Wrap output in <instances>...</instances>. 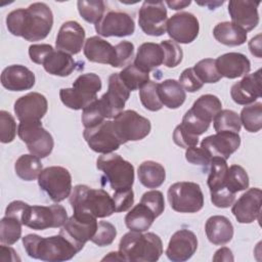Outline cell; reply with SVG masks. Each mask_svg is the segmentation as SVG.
Wrapping results in <instances>:
<instances>
[{
	"label": "cell",
	"mask_w": 262,
	"mask_h": 262,
	"mask_svg": "<svg viewBox=\"0 0 262 262\" xmlns=\"http://www.w3.org/2000/svg\"><path fill=\"white\" fill-rule=\"evenodd\" d=\"M205 231L209 242L215 246H223L229 243L233 236L232 223L222 215L211 216L206 221Z\"/></svg>",
	"instance_id": "28"
},
{
	"label": "cell",
	"mask_w": 262,
	"mask_h": 262,
	"mask_svg": "<svg viewBox=\"0 0 262 262\" xmlns=\"http://www.w3.org/2000/svg\"><path fill=\"white\" fill-rule=\"evenodd\" d=\"M221 110L222 103L216 95L204 94L193 102L189 111L198 119L210 124Z\"/></svg>",
	"instance_id": "36"
},
{
	"label": "cell",
	"mask_w": 262,
	"mask_h": 262,
	"mask_svg": "<svg viewBox=\"0 0 262 262\" xmlns=\"http://www.w3.org/2000/svg\"><path fill=\"white\" fill-rule=\"evenodd\" d=\"M69 198L74 213L87 214L95 218L110 217L115 213L113 198L102 188L95 189L85 184H78Z\"/></svg>",
	"instance_id": "4"
},
{
	"label": "cell",
	"mask_w": 262,
	"mask_h": 262,
	"mask_svg": "<svg viewBox=\"0 0 262 262\" xmlns=\"http://www.w3.org/2000/svg\"><path fill=\"white\" fill-rule=\"evenodd\" d=\"M262 191L258 187L249 188L233 202L231 213L238 223L248 224L260 219Z\"/></svg>",
	"instance_id": "18"
},
{
	"label": "cell",
	"mask_w": 262,
	"mask_h": 262,
	"mask_svg": "<svg viewBox=\"0 0 262 262\" xmlns=\"http://www.w3.org/2000/svg\"><path fill=\"white\" fill-rule=\"evenodd\" d=\"M230 96L235 103L242 105L254 103L261 97V69L234 83L230 89Z\"/></svg>",
	"instance_id": "24"
},
{
	"label": "cell",
	"mask_w": 262,
	"mask_h": 262,
	"mask_svg": "<svg viewBox=\"0 0 262 262\" xmlns=\"http://www.w3.org/2000/svg\"><path fill=\"white\" fill-rule=\"evenodd\" d=\"M137 175L140 183L147 188H158L166 179L165 168L155 161L142 162L138 167Z\"/></svg>",
	"instance_id": "35"
},
{
	"label": "cell",
	"mask_w": 262,
	"mask_h": 262,
	"mask_svg": "<svg viewBox=\"0 0 262 262\" xmlns=\"http://www.w3.org/2000/svg\"><path fill=\"white\" fill-rule=\"evenodd\" d=\"M178 82L181 84V86L184 88V90H186L188 92H195V91L200 90L204 85V83L194 74L192 68L185 69L181 73Z\"/></svg>",
	"instance_id": "55"
},
{
	"label": "cell",
	"mask_w": 262,
	"mask_h": 262,
	"mask_svg": "<svg viewBox=\"0 0 262 262\" xmlns=\"http://www.w3.org/2000/svg\"><path fill=\"white\" fill-rule=\"evenodd\" d=\"M216 132L238 133L242 128L239 116L232 110H221L213 119Z\"/></svg>",
	"instance_id": "42"
},
{
	"label": "cell",
	"mask_w": 262,
	"mask_h": 262,
	"mask_svg": "<svg viewBox=\"0 0 262 262\" xmlns=\"http://www.w3.org/2000/svg\"><path fill=\"white\" fill-rule=\"evenodd\" d=\"M185 159L187 162H189L191 164L204 166L206 168L210 165L212 157L203 147L191 146V147L186 148Z\"/></svg>",
	"instance_id": "54"
},
{
	"label": "cell",
	"mask_w": 262,
	"mask_h": 262,
	"mask_svg": "<svg viewBox=\"0 0 262 262\" xmlns=\"http://www.w3.org/2000/svg\"><path fill=\"white\" fill-rule=\"evenodd\" d=\"M113 122L122 144L143 139L151 129L150 121L133 110L123 111L114 118Z\"/></svg>",
	"instance_id": "11"
},
{
	"label": "cell",
	"mask_w": 262,
	"mask_h": 262,
	"mask_svg": "<svg viewBox=\"0 0 262 262\" xmlns=\"http://www.w3.org/2000/svg\"><path fill=\"white\" fill-rule=\"evenodd\" d=\"M241 145V136L234 132H217L214 135L205 137L201 142V147L214 157H219L224 160L237 150Z\"/></svg>",
	"instance_id": "21"
},
{
	"label": "cell",
	"mask_w": 262,
	"mask_h": 262,
	"mask_svg": "<svg viewBox=\"0 0 262 262\" xmlns=\"http://www.w3.org/2000/svg\"><path fill=\"white\" fill-rule=\"evenodd\" d=\"M78 11L81 17L90 24H98L104 15L105 5L101 0H79Z\"/></svg>",
	"instance_id": "41"
},
{
	"label": "cell",
	"mask_w": 262,
	"mask_h": 262,
	"mask_svg": "<svg viewBox=\"0 0 262 262\" xmlns=\"http://www.w3.org/2000/svg\"><path fill=\"white\" fill-rule=\"evenodd\" d=\"M16 175L25 181H33L41 173L42 163L40 158L34 155H21L14 164Z\"/></svg>",
	"instance_id": "37"
},
{
	"label": "cell",
	"mask_w": 262,
	"mask_h": 262,
	"mask_svg": "<svg viewBox=\"0 0 262 262\" xmlns=\"http://www.w3.org/2000/svg\"><path fill=\"white\" fill-rule=\"evenodd\" d=\"M23 245L31 258L48 262L71 260L80 252L60 233L48 237L30 233L23 237Z\"/></svg>",
	"instance_id": "2"
},
{
	"label": "cell",
	"mask_w": 262,
	"mask_h": 262,
	"mask_svg": "<svg viewBox=\"0 0 262 262\" xmlns=\"http://www.w3.org/2000/svg\"><path fill=\"white\" fill-rule=\"evenodd\" d=\"M83 52L91 62L113 66L115 60V46L98 36L89 37L85 41Z\"/></svg>",
	"instance_id": "27"
},
{
	"label": "cell",
	"mask_w": 262,
	"mask_h": 262,
	"mask_svg": "<svg viewBox=\"0 0 262 262\" xmlns=\"http://www.w3.org/2000/svg\"><path fill=\"white\" fill-rule=\"evenodd\" d=\"M95 31L102 37H126L133 35L135 31L134 19L124 11L111 10L101 20L95 25Z\"/></svg>",
	"instance_id": "17"
},
{
	"label": "cell",
	"mask_w": 262,
	"mask_h": 262,
	"mask_svg": "<svg viewBox=\"0 0 262 262\" xmlns=\"http://www.w3.org/2000/svg\"><path fill=\"white\" fill-rule=\"evenodd\" d=\"M46 97L39 92H30L14 102V114L19 122H38L47 113Z\"/></svg>",
	"instance_id": "19"
},
{
	"label": "cell",
	"mask_w": 262,
	"mask_h": 262,
	"mask_svg": "<svg viewBox=\"0 0 262 262\" xmlns=\"http://www.w3.org/2000/svg\"><path fill=\"white\" fill-rule=\"evenodd\" d=\"M0 260L14 262V261H20V258L17 256V253L12 248L2 244L0 246Z\"/></svg>",
	"instance_id": "58"
},
{
	"label": "cell",
	"mask_w": 262,
	"mask_h": 262,
	"mask_svg": "<svg viewBox=\"0 0 262 262\" xmlns=\"http://www.w3.org/2000/svg\"><path fill=\"white\" fill-rule=\"evenodd\" d=\"M119 252L124 261L156 262L163 254V243L154 232L142 233L130 230L122 236Z\"/></svg>",
	"instance_id": "3"
},
{
	"label": "cell",
	"mask_w": 262,
	"mask_h": 262,
	"mask_svg": "<svg viewBox=\"0 0 262 262\" xmlns=\"http://www.w3.org/2000/svg\"><path fill=\"white\" fill-rule=\"evenodd\" d=\"M214 261H233L232 252L230 249L223 247L215 252V255L213 257Z\"/></svg>",
	"instance_id": "59"
},
{
	"label": "cell",
	"mask_w": 262,
	"mask_h": 262,
	"mask_svg": "<svg viewBox=\"0 0 262 262\" xmlns=\"http://www.w3.org/2000/svg\"><path fill=\"white\" fill-rule=\"evenodd\" d=\"M68 220L67 210L61 205L30 206L26 208L21 223L35 230L57 228L63 226Z\"/></svg>",
	"instance_id": "8"
},
{
	"label": "cell",
	"mask_w": 262,
	"mask_h": 262,
	"mask_svg": "<svg viewBox=\"0 0 262 262\" xmlns=\"http://www.w3.org/2000/svg\"><path fill=\"white\" fill-rule=\"evenodd\" d=\"M35 74L21 64L8 66L1 74V84L9 91L30 90L35 85Z\"/></svg>",
	"instance_id": "26"
},
{
	"label": "cell",
	"mask_w": 262,
	"mask_h": 262,
	"mask_svg": "<svg viewBox=\"0 0 262 262\" xmlns=\"http://www.w3.org/2000/svg\"><path fill=\"white\" fill-rule=\"evenodd\" d=\"M215 64L221 77L235 79L246 76L251 71V62L249 58L239 52H228L218 56Z\"/></svg>",
	"instance_id": "25"
},
{
	"label": "cell",
	"mask_w": 262,
	"mask_h": 262,
	"mask_svg": "<svg viewBox=\"0 0 262 262\" xmlns=\"http://www.w3.org/2000/svg\"><path fill=\"white\" fill-rule=\"evenodd\" d=\"M241 123L251 133H256L262 128V103L254 102L246 105L241 112Z\"/></svg>",
	"instance_id": "38"
},
{
	"label": "cell",
	"mask_w": 262,
	"mask_h": 262,
	"mask_svg": "<svg viewBox=\"0 0 262 262\" xmlns=\"http://www.w3.org/2000/svg\"><path fill=\"white\" fill-rule=\"evenodd\" d=\"M199 31V20L196 16L190 12L182 11L175 13L167 21L166 32L176 43H191L196 39Z\"/></svg>",
	"instance_id": "16"
},
{
	"label": "cell",
	"mask_w": 262,
	"mask_h": 262,
	"mask_svg": "<svg viewBox=\"0 0 262 262\" xmlns=\"http://www.w3.org/2000/svg\"><path fill=\"white\" fill-rule=\"evenodd\" d=\"M53 26V13L43 2H35L28 8H17L6 16V27L13 36L34 42L45 39Z\"/></svg>",
	"instance_id": "1"
},
{
	"label": "cell",
	"mask_w": 262,
	"mask_h": 262,
	"mask_svg": "<svg viewBox=\"0 0 262 262\" xmlns=\"http://www.w3.org/2000/svg\"><path fill=\"white\" fill-rule=\"evenodd\" d=\"M179 125L187 133L196 137L204 134L210 127L209 123H206L198 119L189 110L184 114L182 118V122Z\"/></svg>",
	"instance_id": "49"
},
{
	"label": "cell",
	"mask_w": 262,
	"mask_h": 262,
	"mask_svg": "<svg viewBox=\"0 0 262 262\" xmlns=\"http://www.w3.org/2000/svg\"><path fill=\"white\" fill-rule=\"evenodd\" d=\"M97 220L95 217L87 214L74 213L61 226L59 231L69 239L79 251H81L88 241H91L97 229Z\"/></svg>",
	"instance_id": "13"
},
{
	"label": "cell",
	"mask_w": 262,
	"mask_h": 262,
	"mask_svg": "<svg viewBox=\"0 0 262 262\" xmlns=\"http://www.w3.org/2000/svg\"><path fill=\"white\" fill-rule=\"evenodd\" d=\"M228 165L226 163V160L219 157L212 158L210 163V172L207 180L211 196L222 193H231L226 189L224 185Z\"/></svg>",
	"instance_id": "33"
},
{
	"label": "cell",
	"mask_w": 262,
	"mask_h": 262,
	"mask_svg": "<svg viewBox=\"0 0 262 262\" xmlns=\"http://www.w3.org/2000/svg\"><path fill=\"white\" fill-rule=\"evenodd\" d=\"M134 57V45L129 41H122L115 45V60L112 67L122 68L130 64Z\"/></svg>",
	"instance_id": "50"
},
{
	"label": "cell",
	"mask_w": 262,
	"mask_h": 262,
	"mask_svg": "<svg viewBox=\"0 0 262 262\" xmlns=\"http://www.w3.org/2000/svg\"><path fill=\"white\" fill-rule=\"evenodd\" d=\"M101 87L102 84L98 75L94 73L82 74L75 80L72 88L59 90V97L69 108L84 110L97 99V92L101 90Z\"/></svg>",
	"instance_id": "5"
},
{
	"label": "cell",
	"mask_w": 262,
	"mask_h": 262,
	"mask_svg": "<svg viewBox=\"0 0 262 262\" xmlns=\"http://www.w3.org/2000/svg\"><path fill=\"white\" fill-rule=\"evenodd\" d=\"M38 184L54 203H59L72 192V176L68 169L60 166H50L41 171Z\"/></svg>",
	"instance_id": "9"
},
{
	"label": "cell",
	"mask_w": 262,
	"mask_h": 262,
	"mask_svg": "<svg viewBox=\"0 0 262 262\" xmlns=\"http://www.w3.org/2000/svg\"><path fill=\"white\" fill-rule=\"evenodd\" d=\"M83 136L93 151L102 155L114 152L122 145L115 130L114 122L110 120H104L91 128H85Z\"/></svg>",
	"instance_id": "12"
},
{
	"label": "cell",
	"mask_w": 262,
	"mask_h": 262,
	"mask_svg": "<svg viewBox=\"0 0 262 262\" xmlns=\"http://www.w3.org/2000/svg\"><path fill=\"white\" fill-rule=\"evenodd\" d=\"M155 213L143 203L135 205L125 216V224L131 231H146L156 219Z\"/></svg>",
	"instance_id": "32"
},
{
	"label": "cell",
	"mask_w": 262,
	"mask_h": 262,
	"mask_svg": "<svg viewBox=\"0 0 262 262\" xmlns=\"http://www.w3.org/2000/svg\"><path fill=\"white\" fill-rule=\"evenodd\" d=\"M117 235L116 227L107 221H99L95 234L92 236L91 242L99 247L111 245Z\"/></svg>",
	"instance_id": "47"
},
{
	"label": "cell",
	"mask_w": 262,
	"mask_h": 262,
	"mask_svg": "<svg viewBox=\"0 0 262 262\" xmlns=\"http://www.w3.org/2000/svg\"><path fill=\"white\" fill-rule=\"evenodd\" d=\"M167 195L171 208L179 213H196L204 207V194L200 184L195 182L173 183Z\"/></svg>",
	"instance_id": "7"
},
{
	"label": "cell",
	"mask_w": 262,
	"mask_h": 262,
	"mask_svg": "<svg viewBox=\"0 0 262 262\" xmlns=\"http://www.w3.org/2000/svg\"><path fill=\"white\" fill-rule=\"evenodd\" d=\"M224 3V1H210V2H196V4L199 5H203V6H209L210 9H215L216 7H218L219 5H222Z\"/></svg>",
	"instance_id": "63"
},
{
	"label": "cell",
	"mask_w": 262,
	"mask_h": 262,
	"mask_svg": "<svg viewBox=\"0 0 262 262\" xmlns=\"http://www.w3.org/2000/svg\"><path fill=\"white\" fill-rule=\"evenodd\" d=\"M192 70L203 83H217L222 78L216 69L215 59L213 58L200 60L193 66Z\"/></svg>",
	"instance_id": "45"
},
{
	"label": "cell",
	"mask_w": 262,
	"mask_h": 262,
	"mask_svg": "<svg viewBox=\"0 0 262 262\" xmlns=\"http://www.w3.org/2000/svg\"><path fill=\"white\" fill-rule=\"evenodd\" d=\"M81 119L85 128H91L105 120L101 108L97 102V99L83 110Z\"/></svg>",
	"instance_id": "51"
},
{
	"label": "cell",
	"mask_w": 262,
	"mask_h": 262,
	"mask_svg": "<svg viewBox=\"0 0 262 262\" xmlns=\"http://www.w3.org/2000/svg\"><path fill=\"white\" fill-rule=\"evenodd\" d=\"M198 249V238L189 229H179L169 241L166 256L173 262H184L190 259Z\"/></svg>",
	"instance_id": "20"
},
{
	"label": "cell",
	"mask_w": 262,
	"mask_h": 262,
	"mask_svg": "<svg viewBox=\"0 0 262 262\" xmlns=\"http://www.w3.org/2000/svg\"><path fill=\"white\" fill-rule=\"evenodd\" d=\"M191 1H166V4L173 10H179V9H182V8H185L186 6L190 5Z\"/></svg>",
	"instance_id": "61"
},
{
	"label": "cell",
	"mask_w": 262,
	"mask_h": 262,
	"mask_svg": "<svg viewBox=\"0 0 262 262\" xmlns=\"http://www.w3.org/2000/svg\"><path fill=\"white\" fill-rule=\"evenodd\" d=\"M160 45L164 51V66L167 68H175L182 61L183 51L176 42L172 40H163Z\"/></svg>",
	"instance_id": "46"
},
{
	"label": "cell",
	"mask_w": 262,
	"mask_h": 262,
	"mask_svg": "<svg viewBox=\"0 0 262 262\" xmlns=\"http://www.w3.org/2000/svg\"><path fill=\"white\" fill-rule=\"evenodd\" d=\"M18 137L26 143L29 151L40 158H46L53 149L52 135L38 122H20L17 127Z\"/></svg>",
	"instance_id": "10"
},
{
	"label": "cell",
	"mask_w": 262,
	"mask_h": 262,
	"mask_svg": "<svg viewBox=\"0 0 262 262\" xmlns=\"http://www.w3.org/2000/svg\"><path fill=\"white\" fill-rule=\"evenodd\" d=\"M42 66L50 75L68 77L77 69L78 64L71 54L57 49H52L44 58Z\"/></svg>",
	"instance_id": "29"
},
{
	"label": "cell",
	"mask_w": 262,
	"mask_h": 262,
	"mask_svg": "<svg viewBox=\"0 0 262 262\" xmlns=\"http://www.w3.org/2000/svg\"><path fill=\"white\" fill-rule=\"evenodd\" d=\"M119 76L130 91L140 89L149 81V73L141 71L134 63L126 66L119 73Z\"/></svg>",
	"instance_id": "40"
},
{
	"label": "cell",
	"mask_w": 262,
	"mask_h": 262,
	"mask_svg": "<svg viewBox=\"0 0 262 262\" xmlns=\"http://www.w3.org/2000/svg\"><path fill=\"white\" fill-rule=\"evenodd\" d=\"M129 96L130 90L121 80L119 73H113L108 77L107 91L97 99L104 118L114 119L122 113Z\"/></svg>",
	"instance_id": "14"
},
{
	"label": "cell",
	"mask_w": 262,
	"mask_h": 262,
	"mask_svg": "<svg viewBox=\"0 0 262 262\" xmlns=\"http://www.w3.org/2000/svg\"><path fill=\"white\" fill-rule=\"evenodd\" d=\"M114 260L124 261V258L122 257L120 252H110L108 255H106L105 257L102 258V261H114Z\"/></svg>",
	"instance_id": "62"
},
{
	"label": "cell",
	"mask_w": 262,
	"mask_h": 262,
	"mask_svg": "<svg viewBox=\"0 0 262 262\" xmlns=\"http://www.w3.org/2000/svg\"><path fill=\"white\" fill-rule=\"evenodd\" d=\"M260 1L231 0L228 3V12L231 23L246 32L254 30L259 24L258 6Z\"/></svg>",
	"instance_id": "22"
},
{
	"label": "cell",
	"mask_w": 262,
	"mask_h": 262,
	"mask_svg": "<svg viewBox=\"0 0 262 262\" xmlns=\"http://www.w3.org/2000/svg\"><path fill=\"white\" fill-rule=\"evenodd\" d=\"M173 140L175 144H177L180 147L188 148L191 146H195L199 142V137L192 136L189 133H187L185 130H183L180 125L176 126L173 132Z\"/></svg>",
	"instance_id": "56"
},
{
	"label": "cell",
	"mask_w": 262,
	"mask_h": 262,
	"mask_svg": "<svg viewBox=\"0 0 262 262\" xmlns=\"http://www.w3.org/2000/svg\"><path fill=\"white\" fill-rule=\"evenodd\" d=\"M140 203L146 205L156 215L159 217L165 210V201L162 191L160 190H148L144 192L140 199Z\"/></svg>",
	"instance_id": "52"
},
{
	"label": "cell",
	"mask_w": 262,
	"mask_h": 262,
	"mask_svg": "<svg viewBox=\"0 0 262 262\" xmlns=\"http://www.w3.org/2000/svg\"><path fill=\"white\" fill-rule=\"evenodd\" d=\"M168 13L163 1H144L138 11V25L149 36L159 37L166 33Z\"/></svg>",
	"instance_id": "15"
},
{
	"label": "cell",
	"mask_w": 262,
	"mask_h": 262,
	"mask_svg": "<svg viewBox=\"0 0 262 262\" xmlns=\"http://www.w3.org/2000/svg\"><path fill=\"white\" fill-rule=\"evenodd\" d=\"M54 49L50 44H32L29 47L30 59L37 64H42L47 54Z\"/></svg>",
	"instance_id": "57"
},
{
	"label": "cell",
	"mask_w": 262,
	"mask_h": 262,
	"mask_svg": "<svg viewBox=\"0 0 262 262\" xmlns=\"http://www.w3.org/2000/svg\"><path fill=\"white\" fill-rule=\"evenodd\" d=\"M113 201L116 213L128 211L134 204V192L132 188L117 190L113 195Z\"/></svg>",
	"instance_id": "53"
},
{
	"label": "cell",
	"mask_w": 262,
	"mask_h": 262,
	"mask_svg": "<svg viewBox=\"0 0 262 262\" xmlns=\"http://www.w3.org/2000/svg\"><path fill=\"white\" fill-rule=\"evenodd\" d=\"M23 223L11 216H5L0 221V242L11 246L21 237Z\"/></svg>",
	"instance_id": "43"
},
{
	"label": "cell",
	"mask_w": 262,
	"mask_h": 262,
	"mask_svg": "<svg viewBox=\"0 0 262 262\" xmlns=\"http://www.w3.org/2000/svg\"><path fill=\"white\" fill-rule=\"evenodd\" d=\"M15 135L16 123L13 116L6 111H0V141L9 143L13 141Z\"/></svg>",
	"instance_id": "48"
},
{
	"label": "cell",
	"mask_w": 262,
	"mask_h": 262,
	"mask_svg": "<svg viewBox=\"0 0 262 262\" xmlns=\"http://www.w3.org/2000/svg\"><path fill=\"white\" fill-rule=\"evenodd\" d=\"M215 39L226 46H239L247 41V32L231 21H222L213 29Z\"/></svg>",
	"instance_id": "34"
},
{
	"label": "cell",
	"mask_w": 262,
	"mask_h": 262,
	"mask_svg": "<svg viewBox=\"0 0 262 262\" xmlns=\"http://www.w3.org/2000/svg\"><path fill=\"white\" fill-rule=\"evenodd\" d=\"M249 49L253 55L261 57V34H258L249 41Z\"/></svg>",
	"instance_id": "60"
},
{
	"label": "cell",
	"mask_w": 262,
	"mask_h": 262,
	"mask_svg": "<svg viewBox=\"0 0 262 262\" xmlns=\"http://www.w3.org/2000/svg\"><path fill=\"white\" fill-rule=\"evenodd\" d=\"M85 30L76 20L63 23L57 33L55 47L69 54H78L85 41Z\"/></svg>",
	"instance_id": "23"
},
{
	"label": "cell",
	"mask_w": 262,
	"mask_h": 262,
	"mask_svg": "<svg viewBox=\"0 0 262 262\" xmlns=\"http://www.w3.org/2000/svg\"><path fill=\"white\" fill-rule=\"evenodd\" d=\"M249 183L248 173L242 166L231 165L228 167L224 185L229 192L235 194L238 191L246 190L249 187Z\"/></svg>",
	"instance_id": "39"
},
{
	"label": "cell",
	"mask_w": 262,
	"mask_h": 262,
	"mask_svg": "<svg viewBox=\"0 0 262 262\" xmlns=\"http://www.w3.org/2000/svg\"><path fill=\"white\" fill-rule=\"evenodd\" d=\"M139 98L144 108L150 112H158L163 107L158 94V83L148 81L139 89Z\"/></svg>",
	"instance_id": "44"
},
{
	"label": "cell",
	"mask_w": 262,
	"mask_h": 262,
	"mask_svg": "<svg viewBox=\"0 0 262 262\" xmlns=\"http://www.w3.org/2000/svg\"><path fill=\"white\" fill-rule=\"evenodd\" d=\"M96 167L103 173V180L110 183L114 191L132 188L134 183V167L118 154H104L98 157Z\"/></svg>",
	"instance_id": "6"
},
{
	"label": "cell",
	"mask_w": 262,
	"mask_h": 262,
	"mask_svg": "<svg viewBox=\"0 0 262 262\" xmlns=\"http://www.w3.org/2000/svg\"><path fill=\"white\" fill-rule=\"evenodd\" d=\"M158 94L163 105L171 110L178 108L186 98L184 88L174 79H167L158 83Z\"/></svg>",
	"instance_id": "31"
},
{
	"label": "cell",
	"mask_w": 262,
	"mask_h": 262,
	"mask_svg": "<svg viewBox=\"0 0 262 262\" xmlns=\"http://www.w3.org/2000/svg\"><path fill=\"white\" fill-rule=\"evenodd\" d=\"M164 61V51L160 44L152 42L142 43L134 58V64L143 72L149 73L159 68Z\"/></svg>",
	"instance_id": "30"
}]
</instances>
